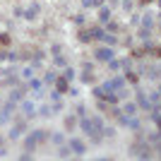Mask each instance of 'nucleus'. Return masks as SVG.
Segmentation results:
<instances>
[{"label":"nucleus","mask_w":161,"mask_h":161,"mask_svg":"<svg viewBox=\"0 0 161 161\" xmlns=\"http://www.w3.org/2000/svg\"><path fill=\"white\" fill-rule=\"evenodd\" d=\"M46 137H48L46 130H31V132L27 135V140H24V147H27L29 152H34V147H36V144H41Z\"/></svg>","instance_id":"1"},{"label":"nucleus","mask_w":161,"mask_h":161,"mask_svg":"<svg viewBox=\"0 0 161 161\" xmlns=\"http://www.w3.org/2000/svg\"><path fill=\"white\" fill-rule=\"evenodd\" d=\"M14 111H17V103H14V101H7L5 106L0 108V125H5L7 120H10V118H12V113Z\"/></svg>","instance_id":"2"},{"label":"nucleus","mask_w":161,"mask_h":161,"mask_svg":"<svg viewBox=\"0 0 161 161\" xmlns=\"http://www.w3.org/2000/svg\"><path fill=\"white\" fill-rule=\"evenodd\" d=\"M67 147H70V152H72L75 156H82L84 152H87V144L82 140H77V137H72V140H67Z\"/></svg>","instance_id":"3"},{"label":"nucleus","mask_w":161,"mask_h":161,"mask_svg":"<svg viewBox=\"0 0 161 161\" xmlns=\"http://www.w3.org/2000/svg\"><path fill=\"white\" fill-rule=\"evenodd\" d=\"M103 89H106V92H123V89H125V77H113V80H108L106 84H103Z\"/></svg>","instance_id":"4"},{"label":"nucleus","mask_w":161,"mask_h":161,"mask_svg":"<svg viewBox=\"0 0 161 161\" xmlns=\"http://www.w3.org/2000/svg\"><path fill=\"white\" fill-rule=\"evenodd\" d=\"M94 58L99 63H108L111 58H113V48H111V46H99V48H96V53H94Z\"/></svg>","instance_id":"5"},{"label":"nucleus","mask_w":161,"mask_h":161,"mask_svg":"<svg viewBox=\"0 0 161 161\" xmlns=\"http://www.w3.org/2000/svg\"><path fill=\"white\" fill-rule=\"evenodd\" d=\"M132 156H137V159H152V149L147 147V144H137V147H132Z\"/></svg>","instance_id":"6"},{"label":"nucleus","mask_w":161,"mask_h":161,"mask_svg":"<svg viewBox=\"0 0 161 161\" xmlns=\"http://www.w3.org/2000/svg\"><path fill=\"white\" fill-rule=\"evenodd\" d=\"M19 111L24 113V118H34L36 115V106H34V101H19Z\"/></svg>","instance_id":"7"},{"label":"nucleus","mask_w":161,"mask_h":161,"mask_svg":"<svg viewBox=\"0 0 161 161\" xmlns=\"http://www.w3.org/2000/svg\"><path fill=\"white\" fill-rule=\"evenodd\" d=\"M22 135H27V123L17 120V125L10 130V140H17V137H22Z\"/></svg>","instance_id":"8"},{"label":"nucleus","mask_w":161,"mask_h":161,"mask_svg":"<svg viewBox=\"0 0 161 161\" xmlns=\"http://www.w3.org/2000/svg\"><path fill=\"white\" fill-rule=\"evenodd\" d=\"M135 99H137V106L147 108V111H152V103H149V96H147V92H137V94H135Z\"/></svg>","instance_id":"9"},{"label":"nucleus","mask_w":161,"mask_h":161,"mask_svg":"<svg viewBox=\"0 0 161 161\" xmlns=\"http://www.w3.org/2000/svg\"><path fill=\"white\" fill-rule=\"evenodd\" d=\"M36 17H39V3H31L24 10V19H36Z\"/></svg>","instance_id":"10"},{"label":"nucleus","mask_w":161,"mask_h":161,"mask_svg":"<svg viewBox=\"0 0 161 161\" xmlns=\"http://www.w3.org/2000/svg\"><path fill=\"white\" fill-rule=\"evenodd\" d=\"M108 19H111V7L101 5V7H99V22H101V24H106Z\"/></svg>","instance_id":"11"},{"label":"nucleus","mask_w":161,"mask_h":161,"mask_svg":"<svg viewBox=\"0 0 161 161\" xmlns=\"http://www.w3.org/2000/svg\"><path fill=\"white\" fill-rule=\"evenodd\" d=\"M24 94H27V89H24V87H19V89H12V94H10V101L19 103V101L24 99Z\"/></svg>","instance_id":"12"},{"label":"nucleus","mask_w":161,"mask_h":161,"mask_svg":"<svg viewBox=\"0 0 161 161\" xmlns=\"http://www.w3.org/2000/svg\"><path fill=\"white\" fill-rule=\"evenodd\" d=\"M29 87H31L34 92H46V84H43V80H36V77H31V80H29Z\"/></svg>","instance_id":"13"},{"label":"nucleus","mask_w":161,"mask_h":161,"mask_svg":"<svg viewBox=\"0 0 161 161\" xmlns=\"http://www.w3.org/2000/svg\"><path fill=\"white\" fill-rule=\"evenodd\" d=\"M123 113L125 115H137V103H135V101H128V103L123 106Z\"/></svg>","instance_id":"14"},{"label":"nucleus","mask_w":161,"mask_h":161,"mask_svg":"<svg viewBox=\"0 0 161 161\" xmlns=\"http://www.w3.org/2000/svg\"><path fill=\"white\" fill-rule=\"evenodd\" d=\"M89 34H92V39H96V41H103V36H106V31H103L101 27H92Z\"/></svg>","instance_id":"15"},{"label":"nucleus","mask_w":161,"mask_h":161,"mask_svg":"<svg viewBox=\"0 0 161 161\" xmlns=\"http://www.w3.org/2000/svg\"><path fill=\"white\" fill-rule=\"evenodd\" d=\"M142 27H144V29H154V14H152V12L144 14V19H142Z\"/></svg>","instance_id":"16"},{"label":"nucleus","mask_w":161,"mask_h":161,"mask_svg":"<svg viewBox=\"0 0 161 161\" xmlns=\"http://www.w3.org/2000/svg\"><path fill=\"white\" fill-rule=\"evenodd\" d=\"M67 84H70V82H67L65 77H60V80H55V89H58L60 94H63V92H67V89H70V87H67Z\"/></svg>","instance_id":"17"},{"label":"nucleus","mask_w":161,"mask_h":161,"mask_svg":"<svg viewBox=\"0 0 161 161\" xmlns=\"http://www.w3.org/2000/svg\"><path fill=\"white\" fill-rule=\"evenodd\" d=\"M147 96H149V103H152V108H154L156 103L161 101V92H152V94H147Z\"/></svg>","instance_id":"18"},{"label":"nucleus","mask_w":161,"mask_h":161,"mask_svg":"<svg viewBox=\"0 0 161 161\" xmlns=\"http://www.w3.org/2000/svg\"><path fill=\"white\" fill-rule=\"evenodd\" d=\"M31 77H34V67L31 65H29V67H24V70H22V80H31Z\"/></svg>","instance_id":"19"},{"label":"nucleus","mask_w":161,"mask_h":161,"mask_svg":"<svg viewBox=\"0 0 161 161\" xmlns=\"http://www.w3.org/2000/svg\"><path fill=\"white\" fill-rule=\"evenodd\" d=\"M36 113L43 115V118H48V115L53 113V111H51V106H39V111H36Z\"/></svg>","instance_id":"20"},{"label":"nucleus","mask_w":161,"mask_h":161,"mask_svg":"<svg viewBox=\"0 0 161 161\" xmlns=\"http://www.w3.org/2000/svg\"><path fill=\"white\" fill-rule=\"evenodd\" d=\"M92 123H94V128L99 130V132H101V130H103V120H101L99 115H92Z\"/></svg>","instance_id":"21"},{"label":"nucleus","mask_w":161,"mask_h":161,"mask_svg":"<svg viewBox=\"0 0 161 161\" xmlns=\"http://www.w3.org/2000/svg\"><path fill=\"white\" fill-rule=\"evenodd\" d=\"M51 140H53L55 144H63V142H65V135H63V132H55V135H51Z\"/></svg>","instance_id":"22"},{"label":"nucleus","mask_w":161,"mask_h":161,"mask_svg":"<svg viewBox=\"0 0 161 161\" xmlns=\"http://www.w3.org/2000/svg\"><path fill=\"white\" fill-rule=\"evenodd\" d=\"M53 60H55V65H58V67H67V63H65V58H63V55H60V53H58V55H53Z\"/></svg>","instance_id":"23"},{"label":"nucleus","mask_w":161,"mask_h":161,"mask_svg":"<svg viewBox=\"0 0 161 161\" xmlns=\"http://www.w3.org/2000/svg\"><path fill=\"white\" fill-rule=\"evenodd\" d=\"M70 154H72V152H70V147H60V149H58V156H60V159H67Z\"/></svg>","instance_id":"24"},{"label":"nucleus","mask_w":161,"mask_h":161,"mask_svg":"<svg viewBox=\"0 0 161 161\" xmlns=\"http://www.w3.org/2000/svg\"><path fill=\"white\" fill-rule=\"evenodd\" d=\"M152 120H154L156 125H159V128H161V113H159V111H156V108H152Z\"/></svg>","instance_id":"25"},{"label":"nucleus","mask_w":161,"mask_h":161,"mask_svg":"<svg viewBox=\"0 0 161 161\" xmlns=\"http://www.w3.org/2000/svg\"><path fill=\"white\" fill-rule=\"evenodd\" d=\"M63 77H65L67 82H72L75 80V70H72V67H65V75H63Z\"/></svg>","instance_id":"26"},{"label":"nucleus","mask_w":161,"mask_h":161,"mask_svg":"<svg viewBox=\"0 0 161 161\" xmlns=\"http://www.w3.org/2000/svg\"><path fill=\"white\" fill-rule=\"evenodd\" d=\"M103 41H106L108 46H115V43H118V39H115V36H111L108 31H106V36H103Z\"/></svg>","instance_id":"27"},{"label":"nucleus","mask_w":161,"mask_h":161,"mask_svg":"<svg viewBox=\"0 0 161 161\" xmlns=\"http://www.w3.org/2000/svg\"><path fill=\"white\" fill-rule=\"evenodd\" d=\"M53 82H55V75L53 72H46V75H43V84H53Z\"/></svg>","instance_id":"28"},{"label":"nucleus","mask_w":161,"mask_h":161,"mask_svg":"<svg viewBox=\"0 0 161 161\" xmlns=\"http://www.w3.org/2000/svg\"><path fill=\"white\" fill-rule=\"evenodd\" d=\"M106 31H108V34L118 31V24H115V22H111V19H108V22H106Z\"/></svg>","instance_id":"29"},{"label":"nucleus","mask_w":161,"mask_h":161,"mask_svg":"<svg viewBox=\"0 0 161 161\" xmlns=\"http://www.w3.org/2000/svg\"><path fill=\"white\" fill-rule=\"evenodd\" d=\"M149 34H152V29H144V27H142L140 29V39L142 41H149Z\"/></svg>","instance_id":"30"},{"label":"nucleus","mask_w":161,"mask_h":161,"mask_svg":"<svg viewBox=\"0 0 161 161\" xmlns=\"http://www.w3.org/2000/svg\"><path fill=\"white\" fill-rule=\"evenodd\" d=\"M125 82H137V75H135L132 70H128V72H125Z\"/></svg>","instance_id":"31"},{"label":"nucleus","mask_w":161,"mask_h":161,"mask_svg":"<svg viewBox=\"0 0 161 161\" xmlns=\"http://www.w3.org/2000/svg\"><path fill=\"white\" fill-rule=\"evenodd\" d=\"M80 41H82V43H87V41H92V34H89V31H82V34H80Z\"/></svg>","instance_id":"32"},{"label":"nucleus","mask_w":161,"mask_h":161,"mask_svg":"<svg viewBox=\"0 0 161 161\" xmlns=\"http://www.w3.org/2000/svg\"><path fill=\"white\" fill-rule=\"evenodd\" d=\"M101 132H103V137H113V135H115V130H113V128H103Z\"/></svg>","instance_id":"33"},{"label":"nucleus","mask_w":161,"mask_h":161,"mask_svg":"<svg viewBox=\"0 0 161 161\" xmlns=\"http://www.w3.org/2000/svg\"><path fill=\"white\" fill-rule=\"evenodd\" d=\"M72 22H75V24H84V14H75Z\"/></svg>","instance_id":"34"},{"label":"nucleus","mask_w":161,"mask_h":161,"mask_svg":"<svg viewBox=\"0 0 161 161\" xmlns=\"http://www.w3.org/2000/svg\"><path fill=\"white\" fill-rule=\"evenodd\" d=\"M51 99H53V101H60V92H58V89H53V92H51Z\"/></svg>","instance_id":"35"},{"label":"nucleus","mask_w":161,"mask_h":161,"mask_svg":"<svg viewBox=\"0 0 161 161\" xmlns=\"http://www.w3.org/2000/svg\"><path fill=\"white\" fill-rule=\"evenodd\" d=\"M123 7H125V10H132V0H123Z\"/></svg>","instance_id":"36"},{"label":"nucleus","mask_w":161,"mask_h":161,"mask_svg":"<svg viewBox=\"0 0 161 161\" xmlns=\"http://www.w3.org/2000/svg\"><path fill=\"white\" fill-rule=\"evenodd\" d=\"M0 43H10V36H7V34H0Z\"/></svg>","instance_id":"37"},{"label":"nucleus","mask_w":161,"mask_h":161,"mask_svg":"<svg viewBox=\"0 0 161 161\" xmlns=\"http://www.w3.org/2000/svg\"><path fill=\"white\" fill-rule=\"evenodd\" d=\"M65 125H67V128H75V118H72V115H70V118L65 120Z\"/></svg>","instance_id":"38"},{"label":"nucleus","mask_w":161,"mask_h":161,"mask_svg":"<svg viewBox=\"0 0 161 161\" xmlns=\"http://www.w3.org/2000/svg\"><path fill=\"white\" fill-rule=\"evenodd\" d=\"M82 5L84 7H94V0H82Z\"/></svg>","instance_id":"39"},{"label":"nucleus","mask_w":161,"mask_h":161,"mask_svg":"<svg viewBox=\"0 0 161 161\" xmlns=\"http://www.w3.org/2000/svg\"><path fill=\"white\" fill-rule=\"evenodd\" d=\"M103 3H106V0H94V7H101Z\"/></svg>","instance_id":"40"},{"label":"nucleus","mask_w":161,"mask_h":161,"mask_svg":"<svg viewBox=\"0 0 161 161\" xmlns=\"http://www.w3.org/2000/svg\"><path fill=\"white\" fill-rule=\"evenodd\" d=\"M159 156H161V147H159Z\"/></svg>","instance_id":"41"},{"label":"nucleus","mask_w":161,"mask_h":161,"mask_svg":"<svg viewBox=\"0 0 161 161\" xmlns=\"http://www.w3.org/2000/svg\"><path fill=\"white\" fill-rule=\"evenodd\" d=\"M159 7H161V0H159Z\"/></svg>","instance_id":"42"},{"label":"nucleus","mask_w":161,"mask_h":161,"mask_svg":"<svg viewBox=\"0 0 161 161\" xmlns=\"http://www.w3.org/2000/svg\"><path fill=\"white\" fill-rule=\"evenodd\" d=\"M0 106H3V101H0Z\"/></svg>","instance_id":"43"},{"label":"nucleus","mask_w":161,"mask_h":161,"mask_svg":"<svg viewBox=\"0 0 161 161\" xmlns=\"http://www.w3.org/2000/svg\"><path fill=\"white\" fill-rule=\"evenodd\" d=\"M0 75H3V72H0Z\"/></svg>","instance_id":"44"},{"label":"nucleus","mask_w":161,"mask_h":161,"mask_svg":"<svg viewBox=\"0 0 161 161\" xmlns=\"http://www.w3.org/2000/svg\"><path fill=\"white\" fill-rule=\"evenodd\" d=\"M147 3H149V0H147Z\"/></svg>","instance_id":"45"}]
</instances>
